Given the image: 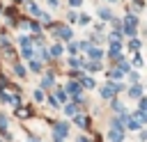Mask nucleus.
Here are the masks:
<instances>
[{
	"instance_id": "f257e3e1",
	"label": "nucleus",
	"mask_w": 147,
	"mask_h": 142,
	"mask_svg": "<svg viewBox=\"0 0 147 142\" xmlns=\"http://www.w3.org/2000/svg\"><path fill=\"white\" fill-rule=\"evenodd\" d=\"M108 137H110V142H124V126H122V121L117 117L110 119V133H108Z\"/></svg>"
},
{
	"instance_id": "f03ea898",
	"label": "nucleus",
	"mask_w": 147,
	"mask_h": 142,
	"mask_svg": "<svg viewBox=\"0 0 147 142\" xmlns=\"http://www.w3.org/2000/svg\"><path fill=\"white\" fill-rule=\"evenodd\" d=\"M136 16H126V21H124V34H129V37H133L136 34Z\"/></svg>"
},
{
	"instance_id": "7ed1b4c3",
	"label": "nucleus",
	"mask_w": 147,
	"mask_h": 142,
	"mask_svg": "<svg viewBox=\"0 0 147 142\" xmlns=\"http://www.w3.org/2000/svg\"><path fill=\"white\" fill-rule=\"evenodd\" d=\"M67 131H69V126L62 121V124H55V131H53V135H55V142H62V137L67 135Z\"/></svg>"
},
{
	"instance_id": "20e7f679",
	"label": "nucleus",
	"mask_w": 147,
	"mask_h": 142,
	"mask_svg": "<svg viewBox=\"0 0 147 142\" xmlns=\"http://www.w3.org/2000/svg\"><path fill=\"white\" fill-rule=\"evenodd\" d=\"M87 55H90V60H94V62H99V60H101V50H99V48H94V46H90V48H87Z\"/></svg>"
},
{
	"instance_id": "39448f33",
	"label": "nucleus",
	"mask_w": 147,
	"mask_h": 142,
	"mask_svg": "<svg viewBox=\"0 0 147 142\" xmlns=\"http://www.w3.org/2000/svg\"><path fill=\"white\" fill-rule=\"evenodd\" d=\"M57 37L60 39H71V30L67 25H62V27H57Z\"/></svg>"
},
{
	"instance_id": "423d86ee",
	"label": "nucleus",
	"mask_w": 147,
	"mask_h": 142,
	"mask_svg": "<svg viewBox=\"0 0 147 142\" xmlns=\"http://www.w3.org/2000/svg\"><path fill=\"white\" fill-rule=\"evenodd\" d=\"M67 92H69L71 96H78V92H80V85H78V82H69V85H67Z\"/></svg>"
},
{
	"instance_id": "0eeeda50",
	"label": "nucleus",
	"mask_w": 147,
	"mask_h": 142,
	"mask_svg": "<svg viewBox=\"0 0 147 142\" xmlns=\"http://www.w3.org/2000/svg\"><path fill=\"white\" fill-rule=\"evenodd\" d=\"M129 96H133V98H140V96H142V87H140V85H133V87L129 89Z\"/></svg>"
},
{
	"instance_id": "6e6552de",
	"label": "nucleus",
	"mask_w": 147,
	"mask_h": 142,
	"mask_svg": "<svg viewBox=\"0 0 147 142\" xmlns=\"http://www.w3.org/2000/svg\"><path fill=\"white\" fill-rule=\"evenodd\" d=\"M133 119H136V121H138V124H140V126H142V124H145V121H147V112H145V110H138V112H136V117H133Z\"/></svg>"
},
{
	"instance_id": "1a4fd4ad",
	"label": "nucleus",
	"mask_w": 147,
	"mask_h": 142,
	"mask_svg": "<svg viewBox=\"0 0 147 142\" xmlns=\"http://www.w3.org/2000/svg\"><path fill=\"white\" fill-rule=\"evenodd\" d=\"M53 80H55V78H53V76L48 73V76H46V78L41 80V87H44V89H48V87H53Z\"/></svg>"
},
{
	"instance_id": "9d476101",
	"label": "nucleus",
	"mask_w": 147,
	"mask_h": 142,
	"mask_svg": "<svg viewBox=\"0 0 147 142\" xmlns=\"http://www.w3.org/2000/svg\"><path fill=\"white\" fill-rule=\"evenodd\" d=\"M74 121H76V126H80V128H85V126H87V117H83V115H76V119H74Z\"/></svg>"
},
{
	"instance_id": "9b49d317",
	"label": "nucleus",
	"mask_w": 147,
	"mask_h": 142,
	"mask_svg": "<svg viewBox=\"0 0 147 142\" xmlns=\"http://www.w3.org/2000/svg\"><path fill=\"white\" fill-rule=\"evenodd\" d=\"M83 87H87V89H94V87H96L94 78H83Z\"/></svg>"
},
{
	"instance_id": "f8f14e48",
	"label": "nucleus",
	"mask_w": 147,
	"mask_h": 142,
	"mask_svg": "<svg viewBox=\"0 0 147 142\" xmlns=\"http://www.w3.org/2000/svg\"><path fill=\"white\" fill-rule=\"evenodd\" d=\"M101 96H103V98H113V96H115L113 87H103V89H101Z\"/></svg>"
},
{
	"instance_id": "ddd939ff",
	"label": "nucleus",
	"mask_w": 147,
	"mask_h": 142,
	"mask_svg": "<svg viewBox=\"0 0 147 142\" xmlns=\"http://www.w3.org/2000/svg\"><path fill=\"white\" fill-rule=\"evenodd\" d=\"M51 55H53V57H60V55H62V46H60V44H55V46L51 48Z\"/></svg>"
},
{
	"instance_id": "4468645a",
	"label": "nucleus",
	"mask_w": 147,
	"mask_h": 142,
	"mask_svg": "<svg viewBox=\"0 0 147 142\" xmlns=\"http://www.w3.org/2000/svg\"><path fill=\"white\" fill-rule=\"evenodd\" d=\"M99 16H101L103 21H108V18H113V14H110L108 9H99Z\"/></svg>"
},
{
	"instance_id": "2eb2a0df",
	"label": "nucleus",
	"mask_w": 147,
	"mask_h": 142,
	"mask_svg": "<svg viewBox=\"0 0 147 142\" xmlns=\"http://www.w3.org/2000/svg\"><path fill=\"white\" fill-rule=\"evenodd\" d=\"M67 50H69V53H71V55H76V53H78V44H76V41H71V44H69V48H67Z\"/></svg>"
},
{
	"instance_id": "dca6fc26",
	"label": "nucleus",
	"mask_w": 147,
	"mask_h": 142,
	"mask_svg": "<svg viewBox=\"0 0 147 142\" xmlns=\"http://www.w3.org/2000/svg\"><path fill=\"white\" fill-rule=\"evenodd\" d=\"M30 69H32V71H39V69H41V62H39V60H32V62H30Z\"/></svg>"
},
{
	"instance_id": "f3484780",
	"label": "nucleus",
	"mask_w": 147,
	"mask_h": 142,
	"mask_svg": "<svg viewBox=\"0 0 147 142\" xmlns=\"http://www.w3.org/2000/svg\"><path fill=\"white\" fill-rule=\"evenodd\" d=\"M108 78H122V71H119V69H110Z\"/></svg>"
},
{
	"instance_id": "a211bd4d",
	"label": "nucleus",
	"mask_w": 147,
	"mask_h": 142,
	"mask_svg": "<svg viewBox=\"0 0 147 142\" xmlns=\"http://www.w3.org/2000/svg\"><path fill=\"white\" fill-rule=\"evenodd\" d=\"M64 112H67V115H76V103H69V105L64 108Z\"/></svg>"
},
{
	"instance_id": "6ab92c4d",
	"label": "nucleus",
	"mask_w": 147,
	"mask_h": 142,
	"mask_svg": "<svg viewBox=\"0 0 147 142\" xmlns=\"http://www.w3.org/2000/svg\"><path fill=\"white\" fill-rule=\"evenodd\" d=\"M69 66H74V69H78V66H80V60H76V57H71V60H69Z\"/></svg>"
},
{
	"instance_id": "aec40b11",
	"label": "nucleus",
	"mask_w": 147,
	"mask_h": 142,
	"mask_svg": "<svg viewBox=\"0 0 147 142\" xmlns=\"http://www.w3.org/2000/svg\"><path fill=\"white\" fill-rule=\"evenodd\" d=\"M34 101H44V92L41 89H34Z\"/></svg>"
},
{
	"instance_id": "412c9836",
	"label": "nucleus",
	"mask_w": 147,
	"mask_h": 142,
	"mask_svg": "<svg viewBox=\"0 0 147 142\" xmlns=\"http://www.w3.org/2000/svg\"><path fill=\"white\" fill-rule=\"evenodd\" d=\"M14 71H16V73H18V76H25V69H23V66H21V64H16V66H14Z\"/></svg>"
},
{
	"instance_id": "4be33fe9",
	"label": "nucleus",
	"mask_w": 147,
	"mask_h": 142,
	"mask_svg": "<svg viewBox=\"0 0 147 142\" xmlns=\"http://www.w3.org/2000/svg\"><path fill=\"white\" fill-rule=\"evenodd\" d=\"M138 48H140V41L133 39V41H131V50H138Z\"/></svg>"
},
{
	"instance_id": "5701e85b",
	"label": "nucleus",
	"mask_w": 147,
	"mask_h": 142,
	"mask_svg": "<svg viewBox=\"0 0 147 142\" xmlns=\"http://www.w3.org/2000/svg\"><path fill=\"white\" fill-rule=\"evenodd\" d=\"M21 46H23V48L30 46V39H28V37H21Z\"/></svg>"
},
{
	"instance_id": "b1692460",
	"label": "nucleus",
	"mask_w": 147,
	"mask_h": 142,
	"mask_svg": "<svg viewBox=\"0 0 147 142\" xmlns=\"http://www.w3.org/2000/svg\"><path fill=\"white\" fill-rule=\"evenodd\" d=\"M5 126H7V119H5V117H0V128H5Z\"/></svg>"
},
{
	"instance_id": "393cba45",
	"label": "nucleus",
	"mask_w": 147,
	"mask_h": 142,
	"mask_svg": "<svg viewBox=\"0 0 147 142\" xmlns=\"http://www.w3.org/2000/svg\"><path fill=\"white\" fill-rule=\"evenodd\" d=\"M69 2H71V5H74V7H78V5H80V2H83V0H69Z\"/></svg>"
},
{
	"instance_id": "a878e982",
	"label": "nucleus",
	"mask_w": 147,
	"mask_h": 142,
	"mask_svg": "<svg viewBox=\"0 0 147 142\" xmlns=\"http://www.w3.org/2000/svg\"><path fill=\"white\" fill-rule=\"evenodd\" d=\"M78 142H90V140L87 137H78Z\"/></svg>"
},
{
	"instance_id": "bb28decb",
	"label": "nucleus",
	"mask_w": 147,
	"mask_h": 142,
	"mask_svg": "<svg viewBox=\"0 0 147 142\" xmlns=\"http://www.w3.org/2000/svg\"><path fill=\"white\" fill-rule=\"evenodd\" d=\"M48 2H51V5H53V7H55V5H57V0H48Z\"/></svg>"
},
{
	"instance_id": "cd10ccee",
	"label": "nucleus",
	"mask_w": 147,
	"mask_h": 142,
	"mask_svg": "<svg viewBox=\"0 0 147 142\" xmlns=\"http://www.w3.org/2000/svg\"><path fill=\"white\" fill-rule=\"evenodd\" d=\"M30 142H39V140H34V137H30Z\"/></svg>"
}]
</instances>
